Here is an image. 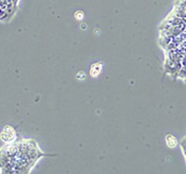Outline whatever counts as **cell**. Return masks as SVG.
I'll use <instances>...</instances> for the list:
<instances>
[{
  "instance_id": "6da1fadb",
  "label": "cell",
  "mask_w": 186,
  "mask_h": 174,
  "mask_svg": "<svg viewBox=\"0 0 186 174\" xmlns=\"http://www.w3.org/2000/svg\"><path fill=\"white\" fill-rule=\"evenodd\" d=\"M16 131L13 127L11 126H5L3 127L2 131L0 133V138L2 142H5V144H9V143H13L16 140Z\"/></svg>"
},
{
  "instance_id": "7a4b0ae2",
  "label": "cell",
  "mask_w": 186,
  "mask_h": 174,
  "mask_svg": "<svg viewBox=\"0 0 186 174\" xmlns=\"http://www.w3.org/2000/svg\"><path fill=\"white\" fill-rule=\"evenodd\" d=\"M102 70V63H95L91 66V69H90V75L91 77H97L100 75Z\"/></svg>"
},
{
  "instance_id": "3957f363",
  "label": "cell",
  "mask_w": 186,
  "mask_h": 174,
  "mask_svg": "<svg viewBox=\"0 0 186 174\" xmlns=\"http://www.w3.org/2000/svg\"><path fill=\"white\" fill-rule=\"evenodd\" d=\"M166 143H167L168 147H170V148H174L177 145V138L174 137L173 135H171V134H168V135L166 136Z\"/></svg>"
},
{
  "instance_id": "277c9868",
  "label": "cell",
  "mask_w": 186,
  "mask_h": 174,
  "mask_svg": "<svg viewBox=\"0 0 186 174\" xmlns=\"http://www.w3.org/2000/svg\"><path fill=\"white\" fill-rule=\"evenodd\" d=\"M75 17L80 21V19H82V17H83V13H82L81 11H78V12L75 13Z\"/></svg>"
}]
</instances>
